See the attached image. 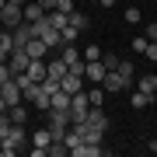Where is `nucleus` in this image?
Wrapping results in <instances>:
<instances>
[{"instance_id": "1", "label": "nucleus", "mask_w": 157, "mask_h": 157, "mask_svg": "<svg viewBox=\"0 0 157 157\" xmlns=\"http://www.w3.org/2000/svg\"><path fill=\"white\" fill-rule=\"evenodd\" d=\"M25 143H28V133H25V126H11V133L0 140V154L4 157H14L25 150Z\"/></svg>"}, {"instance_id": "2", "label": "nucleus", "mask_w": 157, "mask_h": 157, "mask_svg": "<svg viewBox=\"0 0 157 157\" xmlns=\"http://www.w3.org/2000/svg\"><path fill=\"white\" fill-rule=\"evenodd\" d=\"M87 108H91L87 91H73V94H70V122H84V119H87Z\"/></svg>"}, {"instance_id": "3", "label": "nucleus", "mask_w": 157, "mask_h": 157, "mask_svg": "<svg viewBox=\"0 0 157 157\" xmlns=\"http://www.w3.org/2000/svg\"><path fill=\"white\" fill-rule=\"evenodd\" d=\"M101 87H105V94H119V91H129V87H133V80H126L119 70H108L105 80H101Z\"/></svg>"}, {"instance_id": "4", "label": "nucleus", "mask_w": 157, "mask_h": 157, "mask_svg": "<svg viewBox=\"0 0 157 157\" xmlns=\"http://www.w3.org/2000/svg\"><path fill=\"white\" fill-rule=\"evenodd\" d=\"M21 21H25V14H21V7H17V4H4V7H0V25H4L7 32L17 28Z\"/></svg>"}, {"instance_id": "5", "label": "nucleus", "mask_w": 157, "mask_h": 157, "mask_svg": "<svg viewBox=\"0 0 157 157\" xmlns=\"http://www.w3.org/2000/svg\"><path fill=\"white\" fill-rule=\"evenodd\" d=\"M0 98H4V105L11 108V105H17V101H21V87H17V80L11 77V80H4V84H0Z\"/></svg>"}, {"instance_id": "6", "label": "nucleus", "mask_w": 157, "mask_h": 157, "mask_svg": "<svg viewBox=\"0 0 157 157\" xmlns=\"http://www.w3.org/2000/svg\"><path fill=\"white\" fill-rule=\"evenodd\" d=\"M105 63L101 59H84V77L91 80V84H101V80H105Z\"/></svg>"}, {"instance_id": "7", "label": "nucleus", "mask_w": 157, "mask_h": 157, "mask_svg": "<svg viewBox=\"0 0 157 157\" xmlns=\"http://www.w3.org/2000/svg\"><path fill=\"white\" fill-rule=\"evenodd\" d=\"M25 52H28V59H45V56H49V45H45L42 39H28V45H25Z\"/></svg>"}, {"instance_id": "8", "label": "nucleus", "mask_w": 157, "mask_h": 157, "mask_svg": "<svg viewBox=\"0 0 157 157\" xmlns=\"http://www.w3.org/2000/svg\"><path fill=\"white\" fill-rule=\"evenodd\" d=\"M70 154H73V157H101V154H105V147H101V143H84V140H80Z\"/></svg>"}, {"instance_id": "9", "label": "nucleus", "mask_w": 157, "mask_h": 157, "mask_svg": "<svg viewBox=\"0 0 157 157\" xmlns=\"http://www.w3.org/2000/svg\"><path fill=\"white\" fill-rule=\"evenodd\" d=\"M21 73H28V80H35V84H42L45 80V59H28V67Z\"/></svg>"}, {"instance_id": "10", "label": "nucleus", "mask_w": 157, "mask_h": 157, "mask_svg": "<svg viewBox=\"0 0 157 157\" xmlns=\"http://www.w3.org/2000/svg\"><path fill=\"white\" fill-rule=\"evenodd\" d=\"M11 39H14V49H25L32 39V28H28V21H21L17 28H11Z\"/></svg>"}, {"instance_id": "11", "label": "nucleus", "mask_w": 157, "mask_h": 157, "mask_svg": "<svg viewBox=\"0 0 157 157\" xmlns=\"http://www.w3.org/2000/svg\"><path fill=\"white\" fill-rule=\"evenodd\" d=\"M7 67H11V73H21L25 67H28V52H25V49H11V56H7Z\"/></svg>"}, {"instance_id": "12", "label": "nucleus", "mask_w": 157, "mask_h": 157, "mask_svg": "<svg viewBox=\"0 0 157 157\" xmlns=\"http://www.w3.org/2000/svg\"><path fill=\"white\" fill-rule=\"evenodd\" d=\"M45 77H49V80H63V77H67V63H63L59 56L52 63H45Z\"/></svg>"}, {"instance_id": "13", "label": "nucleus", "mask_w": 157, "mask_h": 157, "mask_svg": "<svg viewBox=\"0 0 157 157\" xmlns=\"http://www.w3.org/2000/svg\"><path fill=\"white\" fill-rule=\"evenodd\" d=\"M59 87L67 91V94H73V91H84V77H77V73H70V70H67V77L59 80Z\"/></svg>"}, {"instance_id": "14", "label": "nucleus", "mask_w": 157, "mask_h": 157, "mask_svg": "<svg viewBox=\"0 0 157 157\" xmlns=\"http://www.w3.org/2000/svg\"><path fill=\"white\" fill-rule=\"evenodd\" d=\"M7 119H11L14 126H25V119H28V108H25V101H17V105L7 108Z\"/></svg>"}, {"instance_id": "15", "label": "nucleus", "mask_w": 157, "mask_h": 157, "mask_svg": "<svg viewBox=\"0 0 157 157\" xmlns=\"http://www.w3.org/2000/svg\"><path fill=\"white\" fill-rule=\"evenodd\" d=\"M129 105H133L136 112H140V108L154 105V94H147V91H140V87H136V91H133V98H129Z\"/></svg>"}, {"instance_id": "16", "label": "nucleus", "mask_w": 157, "mask_h": 157, "mask_svg": "<svg viewBox=\"0 0 157 157\" xmlns=\"http://www.w3.org/2000/svg\"><path fill=\"white\" fill-rule=\"evenodd\" d=\"M67 21H70L77 32H84V28H87V14H84V11H77V7H73V11L67 14Z\"/></svg>"}, {"instance_id": "17", "label": "nucleus", "mask_w": 157, "mask_h": 157, "mask_svg": "<svg viewBox=\"0 0 157 157\" xmlns=\"http://www.w3.org/2000/svg\"><path fill=\"white\" fill-rule=\"evenodd\" d=\"M21 14H25V21H39V17H45V11L39 7V0H35V4H25Z\"/></svg>"}, {"instance_id": "18", "label": "nucleus", "mask_w": 157, "mask_h": 157, "mask_svg": "<svg viewBox=\"0 0 157 157\" xmlns=\"http://www.w3.org/2000/svg\"><path fill=\"white\" fill-rule=\"evenodd\" d=\"M49 143H52L49 129H35V133H32V147H45V150H49Z\"/></svg>"}, {"instance_id": "19", "label": "nucleus", "mask_w": 157, "mask_h": 157, "mask_svg": "<svg viewBox=\"0 0 157 157\" xmlns=\"http://www.w3.org/2000/svg\"><path fill=\"white\" fill-rule=\"evenodd\" d=\"M140 91H147V94L157 98V73H143L140 77Z\"/></svg>"}, {"instance_id": "20", "label": "nucleus", "mask_w": 157, "mask_h": 157, "mask_svg": "<svg viewBox=\"0 0 157 157\" xmlns=\"http://www.w3.org/2000/svg\"><path fill=\"white\" fill-rule=\"evenodd\" d=\"M45 21H49L56 32H59V28H67V14H63V11H49V14H45Z\"/></svg>"}, {"instance_id": "21", "label": "nucleus", "mask_w": 157, "mask_h": 157, "mask_svg": "<svg viewBox=\"0 0 157 157\" xmlns=\"http://www.w3.org/2000/svg\"><path fill=\"white\" fill-rule=\"evenodd\" d=\"M52 108H70V94H67L63 87L52 91Z\"/></svg>"}, {"instance_id": "22", "label": "nucleus", "mask_w": 157, "mask_h": 157, "mask_svg": "<svg viewBox=\"0 0 157 157\" xmlns=\"http://www.w3.org/2000/svg\"><path fill=\"white\" fill-rule=\"evenodd\" d=\"M115 70L122 73L126 80H133V77H136V63H129V59H119V67H115Z\"/></svg>"}, {"instance_id": "23", "label": "nucleus", "mask_w": 157, "mask_h": 157, "mask_svg": "<svg viewBox=\"0 0 157 157\" xmlns=\"http://www.w3.org/2000/svg\"><path fill=\"white\" fill-rule=\"evenodd\" d=\"M67 154H70V147L63 143V140H52L49 143V157H67Z\"/></svg>"}, {"instance_id": "24", "label": "nucleus", "mask_w": 157, "mask_h": 157, "mask_svg": "<svg viewBox=\"0 0 157 157\" xmlns=\"http://www.w3.org/2000/svg\"><path fill=\"white\" fill-rule=\"evenodd\" d=\"M59 39H63V42H77V39H80V32L67 21V28H59Z\"/></svg>"}, {"instance_id": "25", "label": "nucleus", "mask_w": 157, "mask_h": 157, "mask_svg": "<svg viewBox=\"0 0 157 157\" xmlns=\"http://www.w3.org/2000/svg\"><path fill=\"white\" fill-rule=\"evenodd\" d=\"M119 59H122V56H115V52H101V63H105V70H115V67H119Z\"/></svg>"}, {"instance_id": "26", "label": "nucleus", "mask_w": 157, "mask_h": 157, "mask_svg": "<svg viewBox=\"0 0 157 157\" xmlns=\"http://www.w3.org/2000/svg\"><path fill=\"white\" fill-rule=\"evenodd\" d=\"M87 101H91V105H101V101H105V87H91L87 91Z\"/></svg>"}, {"instance_id": "27", "label": "nucleus", "mask_w": 157, "mask_h": 157, "mask_svg": "<svg viewBox=\"0 0 157 157\" xmlns=\"http://www.w3.org/2000/svg\"><path fill=\"white\" fill-rule=\"evenodd\" d=\"M126 21L129 25H140V7H126Z\"/></svg>"}, {"instance_id": "28", "label": "nucleus", "mask_w": 157, "mask_h": 157, "mask_svg": "<svg viewBox=\"0 0 157 157\" xmlns=\"http://www.w3.org/2000/svg\"><path fill=\"white\" fill-rule=\"evenodd\" d=\"M143 49H147V35H136V39H133V52L143 56Z\"/></svg>"}, {"instance_id": "29", "label": "nucleus", "mask_w": 157, "mask_h": 157, "mask_svg": "<svg viewBox=\"0 0 157 157\" xmlns=\"http://www.w3.org/2000/svg\"><path fill=\"white\" fill-rule=\"evenodd\" d=\"M11 126H14V122H11V119H7V112H4V115H0V136L11 133Z\"/></svg>"}, {"instance_id": "30", "label": "nucleus", "mask_w": 157, "mask_h": 157, "mask_svg": "<svg viewBox=\"0 0 157 157\" xmlns=\"http://www.w3.org/2000/svg\"><path fill=\"white\" fill-rule=\"evenodd\" d=\"M70 73H77V77H84V56H80L77 63H70V67H67Z\"/></svg>"}, {"instance_id": "31", "label": "nucleus", "mask_w": 157, "mask_h": 157, "mask_svg": "<svg viewBox=\"0 0 157 157\" xmlns=\"http://www.w3.org/2000/svg\"><path fill=\"white\" fill-rule=\"evenodd\" d=\"M84 59H101V49H98V45H87V49H84Z\"/></svg>"}, {"instance_id": "32", "label": "nucleus", "mask_w": 157, "mask_h": 157, "mask_svg": "<svg viewBox=\"0 0 157 157\" xmlns=\"http://www.w3.org/2000/svg\"><path fill=\"white\" fill-rule=\"evenodd\" d=\"M143 56H147V59H154V63H157V42H147V49H143Z\"/></svg>"}, {"instance_id": "33", "label": "nucleus", "mask_w": 157, "mask_h": 157, "mask_svg": "<svg viewBox=\"0 0 157 157\" xmlns=\"http://www.w3.org/2000/svg\"><path fill=\"white\" fill-rule=\"evenodd\" d=\"M143 35H147V42H157V21L147 25V32H143Z\"/></svg>"}, {"instance_id": "34", "label": "nucleus", "mask_w": 157, "mask_h": 157, "mask_svg": "<svg viewBox=\"0 0 157 157\" xmlns=\"http://www.w3.org/2000/svg\"><path fill=\"white\" fill-rule=\"evenodd\" d=\"M14 77V73H11V67H7V59L4 63H0V84H4V80H11Z\"/></svg>"}, {"instance_id": "35", "label": "nucleus", "mask_w": 157, "mask_h": 157, "mask_svg": "<svg viewBox=\"0 0 157 157\" xmlns=\"http://www.w3.org/2000/svg\"><path fill=\"white\" fill-rule=\"evenodd\" d=\"M56 11H63V14H70V11H73V0H56Z\"/></svg>"}, {"instance_id": "36", "label": "nucleus", "mask_w": 157, "mask_h": 157, "mask_svg": "<svg viewBox=\"0 0 157 157\" xmlns=\"http://www.w3.org/2000/svg\"><path fill=\"white\" fill-rule=\"evenodd\" d=\"M39 7H42L45 14H49V11H56V0H39Z\"/></svg>"}, {"instance_id": "37", "label": "nucleus", "mask_w": 157, "mask_h": 157, "mask_svg": "<svg viewBox=\"0 0 157 157\" xmlns=\"http://www.w3.org/2000/svg\"><path fill=\"white\" fill-rule=\"evenodd\" d=\"M147 150H150V154H157V136H154L150 143H147Z\"/></svg>"}, {"instance_id": "38", "label": "nucleus", "mask_w": 157, "mask_h": 157, "mask_svg": "<svg viewBox=\"0 0 157 157\" xmlns=\"http://www.w3.org/2000/svg\"><path fill=\"white\" fill-rule=\"evenodd\" d=\"M7 4H17V7H25V4H28V0H7Z\"/></svg>"}, {"instance_id": "39", "label": "nucleus", "mask_w": 157, "mask_h": 157, "mask_svg": "<svg viewBox=\"0 0 157 157\" xmlns=\"http://www.w3.org/2000/svg\"><path fill=\"white\" fill-rule=\"evenodd\" d=\"M4 112H7V105H4V98H0V115H4Z\"/></svg>"}, {"instance_id": "40", "label": "nucleus", "mask_w": 157, "mask_h": 157, "mask_svg": "<svg viewBox=\"0 0 157 157\" xmlns=\"http://www.w3.org/2000/svg\"><path fill=\"white\" fill-rule=\"evenodd\" d=\"M4 4H7V0H0V7H4Z\"/></svg>"}, {"instance_id": "41", "label": "nucleus", "mask_w": 157, "mask_h": 157, "mask_svg": "<svg viewBox=\"0 0 157 157\" xmlns=\"http://www.w3.org/2000/svg\"><path fill=\"white\" fill-rule=\"evenodd\" d=\"M0 63H4V56H0Z\"/></svg>"}, {"instance_id": "42", "label": "nucleus", "mask_w": 157, "mask_h": 157, "mask_svg": "<svg viewBox=\"0 0 157 157\" xmlns=\"http://www.w3.org/2000/svg\"><path fill=\"white\" fill-rule=\"evenodd\" d=\"M0 140H4V136H0Z\"/></svg>"}, {"instance_id": "43", "label": "nucleus", "mask_w": 157, "mask_h": 157, "mask_svg": "<svg viewBox=\"0 0 157 157\" xmlns=\"http://www.w3.org/2000/svg\"><path fill=\"white\" fill-rule=\"evenodd\" d=\"M98 4H101V0H98Z\"/></svg>"}, {"instance_id": "44", "label": "nucleus", "mask_w": 157, "mask_h": 157, "mask_svg": "<svg viewBox=\"0 0 157 157\" xmlns=\"http://www.w3.org/2000/svg\"><path fill=\"white\" fill-rule=\"evenodd\" d=\"M154 101H157V98H154Z\"/></svg>"}]
</instances>
